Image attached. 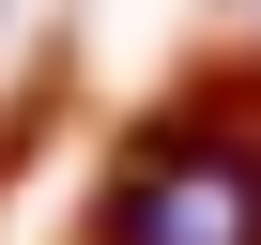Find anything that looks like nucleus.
<instances>
[{"instance_id": "obj_1", "label": "nucleus", "mask_w": 261, "mask_h": 245, "mask_svg": "<svg viewBox=\"0 0 261 245\" xmlns=\"http://www.w3.org/2000/svg\"><path fill=\"white\" fill-rule=\"evenodd\" d=\"M77 245H261V46L185 62L123 122Z\"/></svg>"}]
</instances>
